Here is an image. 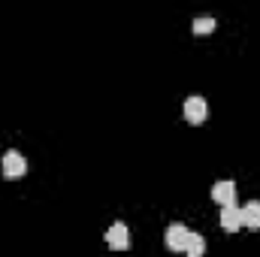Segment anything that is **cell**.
Returning a JSON list of instances; mask_svg holds the SVG:
<instances>
[{"instance_id": "6da1fadb", "label": "cell", "mask_w": 260, "mask_h": 257, "mask_svg": "<svg viewBox=\"0 0 260 257\" xmlns=\"http://www.w3.org/2000/svg\"><path fill=\"white\" fill-rule=\"evenodd\" d=\"M185 118H188V124H203L206 118H209V103H206V97H188L185 100Z\"/></svg>"}, {"instance_id": "7a4b0ae2", "label": "cell", "mask_w": 260, "mask_h": 257, "mask_svg": "<svg viewBox=\"0 0 260 257\" xmlns=\"http://www.w3.org/2000/svg\"><path fill=\"white\" fill-rule=\"evenodd\" d=\"M106 245H109L112 251H127L130 248V230L121 221H115V224L106 230Z\"/></svg>"}, {"instance_id": "3957f363", "label": "cell", "mask_w": 260, "mask_h": 257, "mask_svg": "<svg viewBox=\"0 0 260 257\" xmlns=\"http://www.w3.org/2000/svg\"><path fill=\"white\" fill-rule=\"evenodd\" d=\"M27 173V160H24V154H18V151H6L3 154V176L6 179H21Z\"/></svg>"}, {"instance_id": "277c9868", "label": "cell", "mask_w": 260, "mask_h": 257, "mask_svg": "<svg viewBox=\"0 0 260 257\" xmlns=\"http://www.w3.org/2000/svg\"><path fill=\"white\" fill-rule=\"evenodd\" d=\"M188 236H191V230H188L185 224H170V227H167V248H170V251H185Z\"/></svg>"}, {"instance_id": "5b68a950", "label": "cell", "mask_w": 260, "mask_h": 257, "mask_svg": "<svg viewBox=\"0 0 260 257\" xmlns=\"http://www.w3.org/2000/svg\"><path fill=\"white\" fill-rule=\"evenodd\" d=\"M221 227H224L227 233H236L239 227H245L242 209H239V206H224V209H221Z\"/></svg>"}, {"instance_id": "8992f818", "label": "cell", "mask_w": 260, "mask_h": 257, "mask_svg": "<svg viewBox=\"0 0 260 257\" xmlns=\"http://www.w3.org/2000/svg\"><path fill=\"white\" fill-rule=\"evenodd\" d=\"M212 200L221 203V209H224V206H236V185H233V182H218V185L212 188Z\"/></svg>"}, {"instance_id": "52a82bcc", "label": "cell", "mask_w": 260, "mask_h": 257, "mask_svg": "<svg viewBox=\"0 0 260 257\" xmlns=\"http://www.w3.org/2000/svg\"><path fill=\"white\" fill-rule=\"evenodd\" d=\"M242 221H245V227L260 230V200H251L248 206H242Z\"/></svg>"}, {"instance_id": "ba28073f", "label": "cell", "mask_w": 260, "mask_h": 257, "mask_svg": "<svg viewBox=\"0 0 260 257\" xmlns=\"http://www.w3.org/2000/svg\"><path fill=\"white\" fill-rule=\"evenodd\" d=\"M185 254H188V257H203V254H206V239H203L200 233H191V236H188Z\"/></svg>"}, {"instance_id": "9c48e42d", "label": "cell", "mask_w": 260, "mask_h": 257, "mask_svg": "<svg viewBox=\"0 0 260 257\" xmlns=\"http://www.w3.org/2000/svg\"><path fill=\"white\" fill-rule=\"evenodd\" d=\"M215 30V18H197L194 21V34L203 37V34H212Z\"/></svg>"}]
</instances>
